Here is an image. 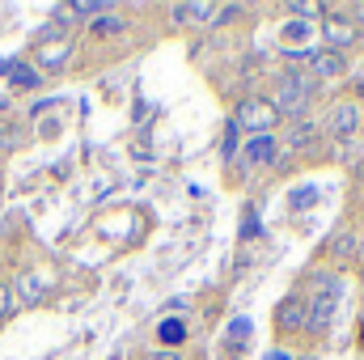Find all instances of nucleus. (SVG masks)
Instances as JSON below:
<instances>
[{"instance_id":"f257e3e1","label":"nucleus","mask_w":364,"mask_h":360,"mask_svg":"<svg viewBox=\"0 0 364 360\" xmlns=\"http://www.w3.org/2000/svg\"><path fill=\"white\" fill-rule=\"evenodd\" d=\"M314 292H309V305H305V327L314 331V335H326L331 331V322H335V309H339V280L331 275V271H322V275H314V284H309Z\"/></svg>"},{"instance_id":"f03ea898","label":"nucleus","mask_w":364,"mask_h":360,"mask_svg":"<svg viewBox=\"0 0 364 360\" xmlns=\"http://www.w3.org/2000/svg\"><path fill=\"white\" fill-rule=\"evenodd\" d=\"M309 97H314V77L309 73H288L284 81H279V90H275V97H272V106L279 110V119L284 115H292V119H301L305 110H309Z\"/></svg>"},{"instance_id":"7ed1b4c3","label":"nucleus","mask_w":364,"mask_h":360,"mask_svg":"<svg viewBox=\"0 0 364 360\" xmlns=\"http://www.w3.org/2000/svg\"><path fill=\"white\" fill-rule=\"evenodd\" d=\"M233 123H237V127H246L250 136H272V127L279 123V110H275L267 97L250 93V97H242V102H237V115H233Z\"/></svg>"},{"instance_id":"20e7f679","label":"nucleus","mask_w":364,"mask_h":360,"mask_svg":"<svg viewBox=\"0 0 364 360\" xmlns=\"http://www.w3.org/2000/svg\"><path fill=\"white\" fill-rule=\"evenodd\" d=\"M360 102H339L331 115H326V127H331V136H339V140H348V136H356L360 132Z\"/></svg>"},{"instance_id":"39448f33","label":"nucleus","mask_w":364,"mask_h":360,"mask_svg":"<svg viewBox=\"0 0 364 360\" xmlns=\"http://www.w3.org/2000/svg\"><path fill=\"white\" fill-rule=\"evenodd\" d=\"M343 73H348V60H343V51H331V47H322L309 64L314 81H331V77H343Z\"/></svg>"},{"instance_id":"423d86ee","label":"nucleus","mask_w":364,"mask_h":360,"mask_svg":"<svg viewBox=\"0 0 364 360\" xmlns=\"http://www.w3.org/2000/svg\"><path fill=\"white\" fill-rule=\"evenodd\" d=\"M322 38L331 43V51H343V47L356 43V26L343 21V17H331V21H322Z\"/></svg>"},{"instance_id":"0eeeda50","label":"nucleus","mask_w":364,"mask_h":360,"mask_svg":"<svg viewBox=\"0 0 364 360\" xmlns=\"http://www.w3.org/2000/svg\"><path fill=\"white\" fill-rule=\"evenodd\" d=\"M170 17H174L178 26H203L208 17H216V9H212L208 0H199V4H170Z\"/></svg>"},{"instance_id":"6e6552de","label":"nucleus","mask_w":364,"mask_h":360,"mask_svg":"<svg viewBox=\"0 0 364 360\" xmlns=\"http://www.w3.org/2000/svg\"><path fill=\"white\" fill-rule=\"evenodd\" d=\"M246 162H250V166H275V140L272 136H250Z\"/></svg>"},{"instance_id":"1a4fd4ad","label":"nucleus","mask_w":364,"mask_h":360,"mask_svg":"<svg viewBox=\"0 0 364 360\" xmlns=\"http://www.w3.org/2000/svg\"><path fill=\"white\" fill-rule=\"evenodd\" d=\"M305 318H309V314H305L301 297H288V301L275 309V322H279V327H288V331H292V327H305Z\"/></svg>"},{"instance_id":"9d476101","label":"nucleus","mask_w":364,"mask_h":360,"mask_svg":"<svg viewBox=\"0 0 364 360\" xmlns=\"http://www.w3.org/2000/svg\"><path fill=\"white\" fill-rule=\"evenodd\" d=\"M4 77L13 81V85H21V90H38V73L34 68H26V64H4Z\"/></svg>"},{"instance_id":"9b49d317","label":"nucleus","mask_w":364,"mask_h":360,"mask_svg":"<svg viewBox=\"0 0 364 360\" xmlns=\"http://www.w3.org/2000/svg\"><path fill=\"white\" fill-rule=\"evenodd\" d=\"M157 335H161V344H170V348H178L182 339H186V322H182V318H166V322L157 327Z\"/></svg>"},{"instance_id":"f8f14e48","label":"nucleus","mask_w":364,"mask_h":360,"mask_svg":"<svg viewBox=\"0 0 364 360\" xmlns=\"http://www.w3.org/2000/svg\"><path fill=\"white\" fill-rule=\"evenodd\" d=\"M123 26H127V21H123L119 13H97V17L90 21L93 34H123Z\"/></svg>"},{"instance_id":"ddd939ff","label":"nucleus","mask_w":364,"mask_h":360,"mask_svg":"<svg viewBox=\"0 0 364 360\" xmlns=\"http://www.w3.org/2000/svg\"><path fill=\"white\" fill-rule=\"evenodd\" d=\"M352 255H356V238H352V233L343 229V233H339V238L331 242V259H352Z\"/></svg>"},{"instance_id":"4468645a","label":"nucleus","mask_w":364,"mask_h":360,"mask_svg":"<svg viewBox=\"0 0 364 360\" xmlns=\"http://www.w3.org/2000/svg\"><path fill=\"white\" fill-rule=\"evenodd\" d=\"M38 60H43V68H51V73H55V68H64L68 47H43V55H38Z\"/></svg>"},{"instance_id":"2eb2a0df","label":"nucleus","mask_w":364,"mask_h":360,"mask_svg":"<svg viewBox=\"0 0 364 360\" xmlns=\"http://www.w3.org/2000/svg\"><path fill=\"white\" fill-rule=\"evenodd\" d=\"M17 292H21V301H38V297H43L34 275H21V280H17Z\"/></svg>"},{"instance_id":"dca6fc26","label":"nucleus","mask_w":364,"mask_h":360,"mask_svg":"<svg viewBox=\"0 0 364 360\" xmlns=\"http://www.w3.org/2000/svg\"><path fill=\"white\" fill-rule=\"evenodd\" d=\"M246 339H250V322H246V318H237V322H233V331H229V348H233V344H237V348H246Z\"/></svg>"},{"instance_id":"f3484780","label":"nucleus","mask_w":364,"mask_h":360,"mask_svg":"<svg viewBox=\"0 0 364 360\" xmlns=\"http://www.w3.org/2000/svg\"><path fill=\"white\" fill-rule=\"evenodd\" d=\"M237 136H242V127L229 123V132H225V157H229V162H233V153H237Z\"/></svg>"},{"instance_id":"a211bd4d","label":"nucleus","mask_w":364,"mask_h":360,"mask_svg":"<svg viewBox=\"0 0 364 360\" xmlns=\"http://www.w3.org/2000/svg\"><path fill=\"white\" fill-rule=\"evenodd\" d=\"M233 17H242V4H225V9H216V26H229Z\"/></svg>"},{"instance_id":"6ab92c4d","label":"nucleus","mask_w":364,"mask_h":360,"mask_svg":"<svg viewBox=\"0 0 364 360\" xmlns=\"http://www.w3.org/2000/svg\"><path fill=\"white\" fill-rule=\"evenodd\" d=\"M259 233V212L255 208H246V225H242V238H255Z\"/></svg>"},{"instance_id":"aec40b11","label":"nucleus","mask_w":364,"mask_h":360,"mask_svg":"<svg viewBox=\"0 0 364 360\" xmlns=\"http://www.w3.org/2000/svg\"><path fill=\"white\" fill-rule=\"evenodd\" d=\"M288 13H296V17H314V13H318V4H305V0H292V4H288Z\"/></svg>"},{"instance_id":"412c9836","label":"nucleus","mask_w":364,"mask_h":360,"mask_svg":"<svg viewBox=\"0 0 364 360\" xmlns=\"http://www.w3.org/2000/svg\"><path fill=\"white\" fill-rule=\"evenodd\" d=\"M314 191H318V186H296V195H292V208H301V203H314Z\"/></svg>"},{"instance_id":"4be33fe9","label":"nucleus","mask_w":364,"mask_h":360,"mask_svg":"<svg viewBox=\"0 0 364 360\" xmlns=\"http://www.w3.org/2000/svg\"><path fill=\"white\" fill-rule=\"evenodd\" d=\"M9 314H13V288L0 284V318H9Z\"/></svg>"},{"instance_id":"5701e85b","label":"nucleus","mask_w":364,"mask_h":360,"mask_svg":"<svg viewBox=\"0 0 364 360\" xmlns=\"http://www.w3.org/2000/svg\"><path fill=\"white\" fill-rule=\"evenodd\" d=\"M284 34H288V38H296V34H301V38H305V34H309V21H301V26H296V21H292V26H288V30H284Z\"/></svg>"},{"instance_id":"b1692460","label":"nucleus","mask_w":364,"mask_h":360,"mask_svg":"<svg viewBox=\"0 0 364 360\" xmlns=\"http://www.w3.org/2000/svg\"><path fill=\"white\" fill-rule=\"evenodd\" d=\"M267 360H292V352H284V348H275V352H272Z\"/></svg>"},{"instance_id":"393cba45","label":"nucleus","mask_w":364,"mask_h":360,"mask_svg":"<svg viewBox=\"0 0 364 360\" xmlns=\"http://www.w3.org/2000/svg\"><path fill=\"white\" fill-rule=\"evenodd\" d=\"M348 13H352V17H356V21H364V4H352V9H348Z\"/></svg>"},{"instance_id":"a878e982","label":"nucleus","mask_w":364,"mask_h":360,"mask_svg":"<svg viewBox=\"0 0 364 360\" xmlns=\"http://www.w3.org/2000/svg\"><path fill=\"white\" fill-rule=\"evenodd\" d=\"M153 360H178V352H157Z\"/></svg>"},{"instance_id":"bb28decb","label":"nucleus","mask_w":364,"mask_h":360,"mask_svg":"<svg viewBox=\"0 0 364 360\" xmlns=\"http://www.w3.org/2000/svg\"><path fill=\"white\" fill-rule=\"evenodd\" d=\"M360 344H364V322H360Z\"/></svg>"},{"instance_id":"cd10ccee","label":"nucleus","mask_w":364,"mask_h":360,"mask_svg":"<svg viewBox=\"0 0 364 360\" xmlns=\"http://www.w3.org/2000/svg\"><path fill=\"white\" fill-rule=\"evenodd\" d=\"M360 263H364V250H360Z\"/></svg>"}]
</instances>
